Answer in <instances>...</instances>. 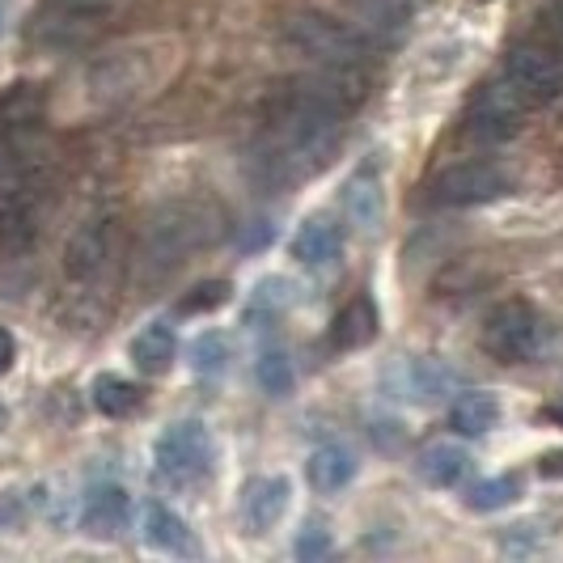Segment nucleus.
<instances>
[{"label":"nucleus","mask_w":563,"mask_h":563,"mask_svg":"<svg viewBox=\"0 0 563 563\" xmlns=\"http://www.w3.org/2000/svg\"><path fill=\"white\" fill-rule=\"evenodd\" d=\"M52 191L47 98L38 85H9L0 93V251L26 254L38 242Z\"/></svg>","instance_id":"nucleus-1"},{"label":"nucleus","mask_w":563,"mask_h":563,"mask_svg":"<svg viewBox=\"0 0 563 563\" xmlns=\"http://www.w3.org/2000/svg\"><path fill=\"white\" fill-rule=\"evenodd\" d=\"M343 119L347 114L335 111L331 102H322L313 89L292 81L263 111L258 144H254L251 153L254 178H263L272 187L306 183L313 169L327 166V157L339 148Z\"/></svg>","instance_id":"nucleus-2"},{"label":"nucleus","mask_w":563,"mask_h":563,"mask_svg":"<svg viewBox=\"0 0 563 563\" xmlns=\"http://www.w3.org/2000/svg\"><path fill=\"white\" fill-rule=\"evenodd\" d=\"M221 229H225V217L208 199H169L144 217L136 267L144 272V280H162L191 254L208 251L221 238Z\"/></svg>","instance_id":"nucleus-3"},{"label":"nucleus","mask_w":563,"mask_h":563,"mask_svg":"<svg viewBox=\"0 0 563 563\" xmlns=\"http://www.w3.org/2000/svg\"><path fill=\"white\" fill-rule=\"evenodd\" d=\"M162 77L166 73H162L157 43H144V47H128V52L98 59L85 73V93L98 111H119V107H132V102L148 98Z\"/></svg>","instance_id":"nucleus-4"},{"label":"nucleus","mask_w":563,"mask_h":563,"mask_svg":"<svg viewBox=\"0 0 563 563\" xmlns=\"http://www.w3.org/2000/svg\"><path fill=\"white\" fill-rule=\"evenodd\" d=\"M512 191V174L500 162H450L423 183V199L432 208H479Z\"/></svg>","instance_id":"nucleus-5"},{"label":"nucleus","mask_w":563,"mask_h":563,"mask_svg":"<svg viewBox=\"0 0 563 563\" xmlns=\"http://www.w3.org/2000/svg\"><path fill=\"white\" fill-rule=\"evenodd\" d=\"M212 471V437L199 420H178L153 441V475L166 487H196Z\"/></svg>","instance_id":"nucleus-6"},{"label":"nucleus","mask_w":563,"mask_h":563,"mask_svg":"<svg viewBox=\"0 0 563 563\" xmlns=\"http://www.w3.org/2000/svg\"><path fill=\"white\" fill-rule=\"evenodd\" d=\"M284 43L297 56L313 59V64H365V38L361 30L343 26L327 13H297L284 22Z\"/></svg>","instance_id":"nucleus-7"},{"label":"nucleus","mask_w":563,"mask_h":563,"mask_svg":"<svg viewBox=\"0 0 563 563\" xmlns=\"http://www.w3.org/2000/svg\"><path fill=\"white\" fill-rule=\"evenodd\" d=\"M538 339H542V327H538L534 306L530 301H517V297L492 306L479 327V347L492 361H505V365L530 361L538 352Z\"/></svg>","instance_id":"nucleus-8"},{"label":"nucleus","mask_w":563,"mask_h":563,"mask_svg":"<svg viewBox=\"0 0 563 563\" xmlns=\"http://www.w3.org/2000/svg\"><path fill=\"white\" fill-rule=\"evenodd\" d=\"M530 111V98L517 85L500 77V81L479 85V93L466 107V136L483 144H500L521 132V119Z\"/></svg>","instance_id":"nucleus-9"},{"label":"nucleus","mask_w":563,"mask_h":563,"mask_svg":"<svg viewBox=\"0 0 563 563\" xmlns=\"http://www.w3.org/2000/svg\"><path fill=\"white\" fill-rule=\"evenodd\" d=\"M505 77L530 98V107H538V102H551L563 93V59L534 38H521L508 47Z\"/></svg>","instance_id":"nucleus-10"},{"label":"nucleus","mask_w":563,"mask_h":563,"mask_svg":"<svg viewBox=\"0 0 563 563\" xmlns=\"http://www.w3.org/2000/svg\"><path fill=\"white\" fill-rule=\"evenodd\" d=\"M111 258H114V225L107 217H93L64 246V280L73 284V288H93V284L107 276Z\"/></svg>","instance_id":"nucleus-11"},{"label":"nucleus","mask_w":563,"mask_h":563,"mask_svg":"<svg viewBox=\"0 0 563 563\" xmlns=\"http://www.w3.org/2000/svg\"><path fill=\"white\" fill-rule=\"evenodd\" d=\"M128 517H132V496L119 487V483H98L89 487L81 500V530L98 542H114V538L128 530Z\"/></svg>","instance_id":"nucleus-12"},{"label":"nucleus","mask_w":563,"mask_h":563,"mask_svg":"<svg viewBox=\"0 0 563 563\" xmlns=\"http://www.w3.org/2000/svg\"><path fill=\"white\" fill-rule=\"evenodd\" d=\"M288 496H292V483L284 475H258L246 483L242 492V526L251 534H267L272 526H280V517L288 512Z\"/></svg>","instance_id":"nucleus-13"},{"label":"nucleus","mask_w":563,"mask_h":563,"mask_svg":"<svg viewBox=\"0 0 563 563\" xmlns=\"http://www.w3.org/2000/svg\"><path fill=\"white\" fill-rule=\"evenodd\" d=\"M141 538L148 551H162V555H178V560L199 555V542H196V534H191V526H187L169 505H157V500L144 505Z\"/></svg>","instance_id":"nucleus-14"},{"label":"nucleus","mask_w":563,"mask_h":563,"mask_svg":"<svg viewBox=\"0 0 563 563\" xmlns=\"http://www.w3.org/2000/svg\"><path fill=\"white\" fill-rule=\"evenodd\" d=\"M339 254H343V233L331 217H310L306 225L292 233V258L301 267H313V272H327L335 267Z\"/></svg>","instance_id":"nucleus-15"},{"label":"nucleus","mask_w":563,"mask_h":563,"mask_svg":"<svg viewBox=\"0 0 563 563\" xmlns=\"http://www.w3.org/2000/svg\"><path fill=\"white\" fill-rule=\"evenodd\" d=\"M382 208H386V196H382L377 169L373 166L356 169V174L347 178V187H343V217L352 221V229H361V233H377Z\"/></svg>","instance_id":"nucleus-16"},{"label":"nucleus","mask_w":563,"mask_h":563,"mask_svg":"<svg viewBox=\"0 0 563 563\" xmlns=\"http://www.w3.org/2000/svg\"><path fill=\"white\" fill-rule=\"evenodd\" d=\"M377 339V306H373V297H352L343 310L335 313V322H331V343H335L339 352H361Z\"/></svg>","instance_id":"nucleus-17"},{"label":"nucleus","mask_w":563,"mask_h":563,"mask_svg":"<svg viewBox=\"0 0 563 563\" xmlns=\"http://www.w3.org/2000/svg\"><path fill=\"white\" fill-rule=\"evenodd\" d=\"M178 356V335L169 322H148L141 335L132 339V365L141 368L144 377H162Z\"/></svg>","instance_id":"nucleus-18"},{"label":"nucleus","mask_w":563,"mask_h":563,"mask_svg":"<svg viewBox=\"0 0 563 563\" xmlns=\"http://www.w3.org/2000/svg\"><path fill=\"white\" fill-rule=\"evenodd\" d=\"M500 398L487 395V390H466V395L453 398L450 407V428L462 437H487L496 423H500Z\"/></svg>","instance_id":"nucleus-19"},{"label":"nucleus","mask_w":563,"mask_h":563,"mask_svg":"<svg viewBox=\"0 0 563 563\" xmlns=\"http://www.w3.org/2000/svg\"><path fill=\"white\" fill-rule=\"evenodd\" d=\"M352 479H356V457H352V450H343V445H322V450H313V457H310L313 492L331 496V492H343Z\"/></svg>","instance_id":"nucleus-20"},{"label":"nucleus","mask_w":563,"mask_h":563,"mask_svg":"<svg viewBox=\"0 0 563 563\" xmlns=\"http://www.w3.org/2000/svg\"><path fill=\"white\" fill-rule=\"evenodd\" d=\"M471 466H475L471 453L462 450V445H450V441L428 445V453L420 457V475L432 487H457V483L471 475Z\"/></svg>","instance_id":"nucleus-21"},{"label":"nucleus","mask_w":563,"mask_h":563,"mask_svg":"<svg viewBox=\"0 0 563 563\" xmlns=\"http://www.w3.org/2000/svg\"><path fill=\"white\" fill-rule=\"evenodd\" d=\"M89 395H93V407H98L102 416H111V420L132 416L144 398L141 386H136V382H128V377H119V373H98Z\"/></svg>","instance_id":"nucleus-22"},{"label":"nucleus","mask_w":563,"mask_h":563,"mask_svg":"<svg viewBox=\"0 0 563 563\" xmlns=\"http://www.w3.org/2000/svg\"><path fill=\"white\" fill-rule=\"evenodd\" d=\"M229 361H233V343H229L221 331H208V335L191 339V347H187V365L196 368L199 377H217V373H225Z\"/></svg>","instance_id":"nucleus-23"},{"label":"nucleus","mask_w":563,"mask_h":563,"mask_svg":"<svg viewBox=\"0 0 563 563\" xmlns=\"http://www.w3.org/2000/svg\"><path fill=\"white\" fill-rule=\"evenodd\" d=\"M402 386H407V398H416V402H437L450 390V373L437 361H411L402 368Z\"/></svg>","instance_id":"nucleus-24"},{"label":"nucleus","mask_w":563,"mask_h":563,"mask_svg":"<svg viewBox=\"0 0 563 563\" xmlns=\"http://www.w3.org/2000/svg\"><path fill=\"white\" fill-rule=\"evenodd\" d=\"M254 377H258V386H263V390H267L272 398L292 395V386H297L292 361H288V352H280V347H267V352H258V361H254Z\"/></svg>","instance_id":"nucleus-25"},{"label":"nucleus","mask_w":563,"mask_h":563,"mask_svg":"<svg viewBox=\"0 0 563 563\" xmlns=\"http://www.w3.org/2000/svg\"><path fill=\"white\" fill-rule=\"evenodd\" d=\"M517 500V479L512 475H500V479H483L466 492V505L475 512H500Z\"/></svg>","instance_id":"nucleus-26"},{"label":"nucleus","mask_w":563,"mask_h":563,"mask_svg":"<svg viewBox=\"0 0 563 563\" xmlns=\"http://www.w3.org/2000/svg\"><path fill=\"white\" fill-rule=\"evenodd\" d=\"M331 551H335V534H331V526H327V521H318V517H310V521L301 526V534H297V560L318 563V560H327Z\"/></svg>","instance_id":"nucleus-27"},{"label":"nucleus","mask_w":563,"mask_h":563,"mask_svg":"<svg viewBox=\"0 0 563 563\" xmlns=\"http://www.w3.org/2000/svg\"><path fill=\"white\" fill-rule=\"evenodd\" d=\"M288 306H292V288H288V280H280V276H267V280L254 288L251 313H258V318H276V313H284Z\"/></svg>","instance_id":"nucleus-28"},{"label":"nucleus","mask_w":563,"mask_h":563,"mask_svg":"<svg viewBox=\"0 0 563 563\" xmlns=\"http://www.w3.org/2000/svg\"><path fill=\"white\" fill-rule=\"evenodd\" d=\"M500 547H505L508 555H538L547 547V530H542V521H517V526L505 530Z\"/></svg>","instance_id":"nucleus-29"},{"label":"nucleus","mask_w":563,"mask_h":563,"mask_svg":"<svg viewBox=\"0 0 563 563\" xmlns=\"http://www.w3.org/2000/svg\"><path fill=\"white\" fill-rule=\"evenodd\" d=\"M229 301V284L225 280H203L191 292V297H183V306L178 313H208V310H221Z\"/></svg>","instance_id":"nucleus-30"},{"label":"nucleus","mask_w":563,"mask_h":563,"mask_svg":"<svg viewBox=\"0 0 563 563\" xmlns=\"http://www.w3.org/2000/svg\"><path fill=\"white\" fill-rule=\"evenodd\" d=\"M538 475H542V479H563V450L542 453V457H538Z\"/></svg>","instance_id":"nucleus-31"},{"label":"nucleus","mask_w":563,"mask_h":563,"mask_svg":"<svg viewBox=\"0 0 563 563\" xmlns=\"http://www.w3.org/2000/svg\"><path fill=\"white\" fill-rule=\"evenodd\" d=\"M13 361H18V339L9 335L4 327H0V377L13 368Z\"/></svg>","instance_id":"nucleus-32"},{"label":"nucleus","mask_w":563,"mask_h":563,"mask_svg":"<svg viewBox=\"0 0 563 563\" xmlns=\"http://www.w3.org/2000/svg\"><path fill=\"white\" fill-rule=\"evenodd\" d=\"M547 22H551V30L560 34L563 43V0H547Z\"/></svg>","instance_id":"nucleus-33"},{"label":"nucleus","mask_w":563,"mask_h":563,"mask_svg":"<svg viewBox=\"0 0 563 563\" xmlns=\"http://www.w3.org/2000/svg\"><path fill=\"white\" fill-rule=\"evenodd\" d=\"M4 420H9V411H4V402H0V428H4Z\"/></svg>","instance_id":"nucleus-34"},{"label":"nucleus","mask_w":563,"mask_h":563,"mask_svg":"<svg viewBox=\"0 0 563 563\" xmlns=\"http://www.w3.org/2000/svg\"><path fill=\"white\" fill-rule=\"evenodd\" d=\"M0 22H4V9H0Z\"/></svg>","instance_id":"nucleus-35"}]
</instances>
